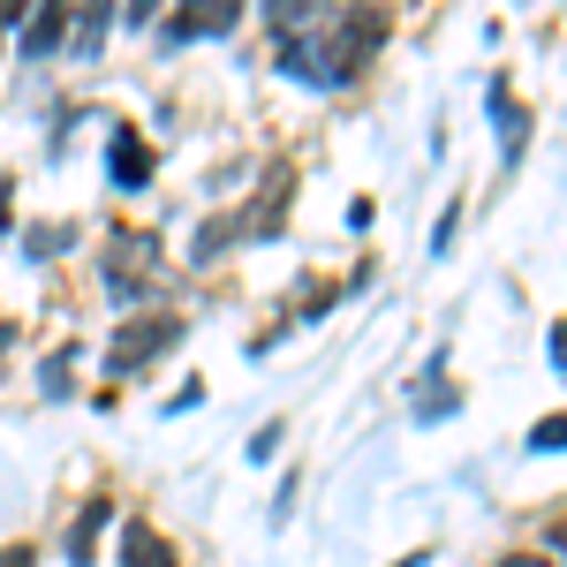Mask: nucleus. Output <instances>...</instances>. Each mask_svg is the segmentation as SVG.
Masks as SVG:
<instances>
[{
  "instance_id": "6",
  "label": "nucleus",
  "mask_w": 567,
  "mask_h": 567,
  "mask_svg": "<svg viewBox=\"0 0 567 567\" xmlns=\"http://www.w3.org/2000/svg\"><path fill=\"white\" fill-rule=\"evenodd\" d=\"M122 567H175V553H167L144 523H130V529H122Z\"/></svg>"
},
{
  "instance_id": "10",
  "label": "nucleus",
  "mask_w": 567,
  "mask_h": 567,
  "mask_svg": "<svg viewBox=\"0 0 567 567\" xmlns=\"http://www.w3.org/2000/svg\"><path fill=\"white\" fill-rule=\"evenodd\" d=\"M529 446H537V454H553V446H567V416H537V432H529Z\"/></svg>"
},
{
  "instance_id": "15",
  "label": "nucleus",
  "mask_w": 567,
  "mask_h": 567,
  "mask_svg": "<svg viewBox=\"0 0 567 567\" xmlns=\"http://www.w3.org/2000/svg\"><path fill=\"white\" fill-rule=\"evenodd\" d=\"M8 341H16V326H8V318H0V349H8Z\"/></svg>"
},
{
  "instance_id": "2",
  "label": "nucleus",
  "mask_w": 567,
  "mask_h": 567,
  "mask_svg": "<svg viewBox=\"0 0 567 567\" xmlns=\"http://www.w3.org/2000/svg\"><path fill=\"white\" fill-rule=\"evenodd\" d=\"M106 288H114V303H130L136 310V296H159L167 288V265L152 258V243H114V258H106Z\"/></svg>"
},
{
  "instance_id": "4",
  "label": "nucleus",
  "mask_w": 567,
  "mask_h": 567,
  "mask_svg": "<svg viewBox=\"0 0 567 567\" xmlns=\"http://www.w3.org/2000/svg\"><path fill=\"white\" fill-rule=\"evenodd\" d=\"M61 39H69V8H39V16L16 31V53H23V61H39V53H53Z\"/></svg>"
},
{
  "instance_id": "12",
  "label": "nucleus",
  "mask_w": 567,
  "mask_h": 567,
  "mask_svg": "<svg viewBox=\"0 0 567 567\" xmlns=\"http://www.w3.org/2000/svg\"><path fill=\"white\" fill-rule=\"evenodd\" d=\"M499 567H553V560H545V553H507Z\"/></svg>"
},
{
  "instance_id": "9",
  "label": "nucleus",
  "mask_w": 567,
  "mask_h": 567,
  "mask_svg": "<svg viewBox=\"0 0 567 567\" xmlns=\"http://www.w3.org/2000/svg\"><path fill=\"white\" fill-rule=\"evenodd\" d=\"M69 39H76V53H99V39H106V8H84V23L69 16Z\"/></svg>"
},
{
  "instance_id": "16",
  "label": "nucleus",
  "mask_w": 567,
  "mask_h": 567,
  "mask_svg": "<svg viewBox=\"0 0 567 567\" xmlns=\"http://www.w3.org/2000/svg\"><path fill=\"white\" fill-rule=\"evenodd\" d=\"M553 545H567V529H560V537H553Z\"/></svg>"
},
{
  "instance_id": "11",
  "label": "nucleus",
  "mask_w": 567,
  "mask_h": 567,
  "mask_svg": "<svg viewBox=\"0 0 567 567\" xmlns=\"http://www.w3.org/2000/svg\"><path fill=\"white\" fill-rule=\"evenodd\" d=\"M545 355H553V371H567V318L553 326V333H545Z\"/></svg>"
},
{
  "instance_id": "5",
  "label": "nucleus",
  "mask_w": 567,
  "mask_h": 567,
  "mask_svg": "<svg viewBox=\"0 0 567 567\" xmlns=\"http://www.w3.org/2000/svg\"><path fill=\"white\" fill-rule=\"evenodd\" d=\"M492 122H499V152H507V167H515V159H523L529 122H523V106H515V91H507V84H492Z\"/></svg>"
},
{
  "instance_id": "14",
  "label": "nucleus",
  "mask_w": 567,
  "mask_h": 567,
  "mask_svg": "<svg viewBox=\"0 0 567 567\" xmlns=\"http://www.w3.org/2000/svg\"><path fill=\"white\" fill-rule=\"evenodd\" d=\"M393 567H424V553H401V560H393Z\"/></svg>"
},
{
  "instance_id": "7",
  "label": "nucleus",
  "mask_w": 567,
  "mask_h": 567,
  "mask_svg": "<svg viewBox=\"0 0 567 567\" xmlns=\"http://www.w3.org/2000/svg\"><path fill=\"white\" fill-rule=\"evenodd\" d=\"M213 31H235V0H213L205 16H175V39H213Z\"/></svg>"
},
{
  "instance_id": "1",
  "label": "nucleus",
  "mask_w": 567,
  "mask_h": 567,
  "mask_svg": "<svg viewBox=\"0 0 567 567\" xmlns=\"http://www.w3.org/2000/svg\"><path fill=\"white\" fill-rule=\"evenodd\" d=\"M175 341H182V318H144V310H136V318H122V333H114V349H106V371H114V379H136L152 355H167Z\"/></svg>"
},
{
  "instance_id": "3",
  "label": "nucleus",
  "mask_w": 567,
  "mask_h": 567,
  "mask_svg": "<svg viewBox=\"0 0 567 567\" xmlns=\"http://www.w3.org/2000/svg\"><path fill=\"white\" fill-rule=\"evenodd\" d=\"M106 175H114V189H144V182H152V152L136 144V130L114 136V152H106Z\"/></svg>"
},
{
  "instance_id": "8",
  "label": "nucleus",
  "mask_w": 567,
  "mask_h": 567,
  "mask_svg": "<svg viewBox=\"0 0 567 567\" xmlns=\"http://www.w3.org/2000/svg\"><path fill=\"white\" fill-rule=\"evenodd\" d=\"M99 529H106V499H91L84 523L69 529V567H91V560H99V553H91V537H99Z\"/></svg>"
},
{
  "instance_id": "13",
  "label": "nucleus",
  "mask_w": 567,
  "mask_h": 567,
  "mask_svg": "<svg viewBox=\"0 0 567 567\" xmlns=\"http://www.w3.org/2000/svg\"><path fill=\"white\" fill-rule=\"evenodd\" d=\"M0 567H31V553H23V545H8V553H0Z\"/></svg>"
}]
</instances>
